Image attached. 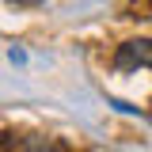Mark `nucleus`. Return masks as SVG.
<instances>
[{
    "label": "nucleus",
    "mask_w": 152,
    "mask_h": 152,
    "mask_svg": "<svg viewBox=\"0 0 152 152\" xmlns=\"http://www.w3.org/2000/svg\"><path fill=\"white\" fill-rule=\"evenodd\" d=\"M114 69H152V42H126L114 57Z\"/></svg>",
    "instance_id": "obj_1"
}]
</instances>
